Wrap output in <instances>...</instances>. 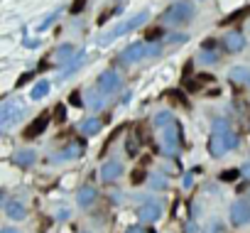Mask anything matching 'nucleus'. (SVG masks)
<instances>
[{"label": "nucleus", "mask_w": 250, "mask_h": 233, "mask_svg": "<svg viewBox=\"0 0 250 233\" xmlns=\"http://www.w3.org/2000/svg\"><path fill=\"white\" fill-rule=\"evenodd\" d=\"M147 20H150V13H147V10H140L138 15H133V18H128V20H123V22L113 25L108 32H103V35L98 37V44H110L113 40H118V37H123V35H128V32L143 27Z\"/></svg>", "instance_id": "nucleus-1"}, {"label": "nucleus", "mask_w": 250, "mask_h": 233, "mask_svg": "<svg viewBox=\"0 0 250 233\" xmlns=\"http://www.w3.org/2000/svg\"><path fill=\"white\" fill-rule=\"evenodd\" d=\"M196 15V8L189 0H177L165 10V22L167 25H187L191 18Z\"/></svg>", "instance_id": "nucleus-2"}, {"label": "nucleus", "mask_w": 250, "mask_h": 233, "mask_svg": "<svg viewBox=\"0 0 250 233\" xmlns=\"http://www.w3.org/2000/svg\"><path fill=\"white\" fill-rule=\"evenodd\" d=\"M20 101L22 98H10V101L3 103V108H0V128H3V130H10L25 115V106Z\"/></svg>", "instance_id": "nucleus-3"}, {"label": "nucleus", "mask_w": 250, "mask_h": 233, "mask_svg": "<svg viewBox=\"0 0 250 233\" xmlns=\"http://www.w3.org/2000/svg\"><path fill=\"white\" fill-rule=\"evenodd\" d=\"M238 148V135L230 130V133H211V140H208V152L213 157H221L226 155L228 150H235Z\"/></svg>", "instance_id": "nucleus-4"}, {"label": "nucleus", "mask_w": 250, "mask_h": 233, "mask_svg": "<svg viewBox=\"0 0 250 233\" xmlns=\"http://www.w3.org/2000/svg\"><path fill=\"white\" fill-rule=\"evenodd\" d=\"M96 88L101 91V93H118L120 88H123V76L115 71V69H105V71H101L98 74V79H96Z\"/></svg>", "instance_id": "nucleus-5"}, {"label": "nucleus", "mask_w": 250, "mask_h": 233, "mask_svg": "<svg viewBox=\"0 0 250 233\" xmlns=\"http://www.w3.org/2000/svg\"><path fill=\"white\" fill-rule=\"evenodd\" d=\"M147 57V42H133V44H128L123 52H120V62L123 64H138L140 59H145Z\"/></svg>", "instance_id": "nucleus-6"}, {"label": "nucleus", "mask_w": 250, "mask_h": 233, "mask_svg": "<svg viewBox=\"0 0 250 233\" xmlns=\"http://www.w3.org/2000/svg\"><path fill=\"white\" fill-rule=\"evenodd\" d=\"M160 148H162L165 155H174V152H177V148H179V126H177V121L162 130V143H160Z\"/></svg>", "instance_id": "nucleus-7"}, {"label": "nucleus", "mask_w": 250, "mask_h": 233, "mask_svg": "<svg viewBox=\"0 0 250 233\" xmlns=\"http://www.w3.org/2000/svg\"><path fill=\"white\" fill-rule=\"evenodd\" d=\"M160 216H162V204L155 201V199H145V201L138 206V218H140L143 223H155Z\"/></svg>", "instance_id": "nucleus-8"}, {"label": "nucleus", "mask_w": 250, "mask_h": 233, "mask_svg": "<svg viewBox=\"0 0 250 233\" xmlns=\"http://www.w3.org/2000/svg\"><path fill=\"white\" fill-rule=\"evenodd\" d=\"M228 218H230L233 226H245V223H250V201H245V199L233 201Z\"/></svg>", "instance_id": "nucleus-9"}, {"label": "nucleus", "mask_w": 250, "mask_h": 233, "mask_svg": "<svg viewBox=\"0 0 250 233\" xmlns=\"http://www.w3.org/2000/svg\"><path fill=\"white\" fill-rule=\"evenodd\" d=\"M83 62H86V49H79L76 52V57L71 59V62H66L62 69H59V74H57V81H64V79H69V76H74L81 66H83Z\"/></svg>", "instance_id": "nucleus-10"}, {"label": "nucleus", "mask_w": 250, "mask_h": 233, "mask_svg": "<svg viewBox=\"0 0 250 233\" xmlns=\"http://www.w3.org/2000/svg\"><path fill=\"white\" fill-rule=\"evenodd\" d=\"M83 148H86V145H83V143H79V140H76V143H69V145H66L64 150H59V152H57L52 160H54V162H69V160H79V157L83 155Z\"/></svg>", "instance_id": "nucleus-11"}, {"label": "nucleus", "mask_w": 250, "mask_h": 233, "mask_svg": "<svg viewBox=\"0 0 250 233\" xmlns=\"http://www.w3.org/2000/svg\"><path fill=\"white\" fill-rule=\"evenodd\" d=\"M3 211H5V216L13 218V221H22V218L27 216V209H25V204H22L20 199H8V201L3 204Z\"/></svg>", "instance_id": "nucleus-12"}, {"label": "nucleus", "mask_w": 250, "mask_h": 233, "mask_svg": "<svg viewBox=\"0 0 250 233\" xmlns=\"http://www.w3.org/2000/svg\"><path fill=\"white\" fill-rule=\"evenodd\" d=\"M120 174H123V165H120L118 160H110V162H105V165L101 167V179H103L105 184L115 182Z\"/></svg>", "instance_id": "nucleus-13"}, {"label": "nucleus", "mask_w": 250, "mask_h": 233, "mask_svg": "<svg viewBox=\"0 0 250 233\" xmlns=\"http://www.w3.org/2000/svg\"><path fill=\"white\" fill-rule=\"evenodd\" d=\"M98 199V189L96 187H91V184H86V187H81L79 189V196H76V201H79V206L81 209H88V206H93V201Z\"/></svg>", "instance_id": "nucleus-14"}, {"label": "nucleus", "mask_w": 250, "mask_h": 233, "mask_svg": "<svg viewBox=\"0 0 250 233\" xmlns=\"http://www.w3.org/2000/svg\"><path fill=\"white\" fill-rule=\"evenodd\" d=\"M13 162H15L18 167H32V165L37 162V152H35V150H30V148L18 150V152L13 155Z\"/></svg>", "instance_id": "nucleus-15"}, {"label": "nucleus", "mask_w": 250, "mask_h": 233, "mask_svg": "<svg viewBox=\"0 0 250 233\" xmlns=\"http://www.w3.org/2000/svg\"><path fill=\"white\" fill-rule=\"evenodd\" d=\"M223 42H226V49L233 52V54L245 49V37H243V32H228Z\"/></svg>", "instance_id": "nucleus-16"}, {"label": "nucleus", "mask_w": 250, "mask_h": 233, "mask_svg": "<svg viewBox=\"0 0 250 233\" xmlns=\"http://www.w3.org/2000/svg\"><path fill=\"white\" fill-rule=\"evenodd\" d=\"M76 47L74 44H62V47H57V52H54V57H57V62H59V66H64L66 62H71L74 57H76Z\"/></svg>", "instance_id": "nucleus-17"}, {"label": "nucleus", "mask_w": 250, "mask_h": 233, "mask_svg": "<svg viewBox=\"0 0 250 233\" xmlns=\"http://www.w3.org/2000/svg\"><path fill=\"white\" fill-rule=\"evenodd\" d=\"M47 126H49V118L47 115H40L37 121H32V126L25 130V138H35V135H42L44 130H47Z\"/></svg>", "instance_id": "nucleus-18"}, {"label": "nucleus", "mask_w": 250, "mask_h": 233, "mask_svg": "<svg viewBox=\"0 0 250 233\" xmlns=\"http://www.w3.org/2000/svg\"><path fill=\"white\" fill-rule=\"evenodd\" d=\"M49 91H52V84H49L47 79H40V81L32 86V91H30V98H32V101H42V98H44Z\"/></svg>", "instance_id": "nucleus-19"}, {"label": "nucleus", "mask_w": 250, "mask_h": 233, "mask_svg": "<svg viewBox=\"0 0 250 233\" xmlns=\"http://www.w3.org/2000/svg\"><path fill=\"white\" fill-rule=\"evenodd\" d=\"M152 123H155L157 130H165L167 126L174 123V115H172V110H157V113H155V118H152Z\"/></svg>", "instance_id": "nucleus-20"}, {"label": "nucleus", "mask_w": 250, "mask_h": 233, "mask_svg": "<svg viewBox=\"0 0 250 233\" xmlns=\"http://www.w3.org/2000/svg\"><path fill=\"white\" fill-rule=\"evenodd\" d=\"M103 96H105V93H101L98 88H91V91L86 93V98H88V101H86V106H88V108H93V110H101V108L105 106Z\"/></svg>", "instance_id": "nucleus-21"}, {"label": "nucleus", "mask_w": 250, "mask_h": 233, "mask_svg": "<svg viewBox=\"0 0 250 233\" xmlns=\"http://www.w3.org/2000/svg\"><path fill=\"white\" fill-rule=\"evenodd\" d=\"M248 79H250V71L245 66H233L228 71V81L230 84H248Z\"/></svg>", "instance_id": "nucleus-22"}, {"label": "nucleus", "mask_w": 250, "mask_h": 233, "mask_svg": "<svg viewBox=\"0 0 250 233\" xmlns=\"http://www.w3.org/2000/svg\"><path fill=\"white\" fill-rule=\"evenodd\" d=\"M199 62H201V64H216V62H218V52H216L211 44H204L201 52H199Z\"/></svg>", "instance_id": "nucleus-23"}, {"label": "nucleus", "mask_w": 250, "mask_h": 233, "mask_svg": "<svg viewBox=\"0 0 250 233\" xmlns=\"http://www.w3.org/2000/svg\"><path fill=\"white\" fill-rule=\"evenodd\" d=\"M79 130H81L83 135H96V133L101 130V121H98V118H86V121H81Z\"/></svg>", "instance_id": "nucleus-24"}, {"label": "nucleus", "mask_w": 250, "mask_h": 233, "mask_svg": "<svg viewBox=\"0 0 250 233\" xmlns=\"http://www.w3.org/2000/svg\"><path fill=\"white\" fill-rule=\"evenodd\" d=\"M57 20H59V10H54V13H49V15H47V18H44V20H42V22L37 25V35H42V32H47V30H49V27H52V25H54Z\"/></svg>", "instance_id": "nucleus-25"}, {"label": "nucleus", "mask_w": 250, "mask_h": 233, "mask_svg": "<svg viewBox=\"0 0 250 233\" xmlns=\"http://www.w3.org/2000/svg\"><path fill=\"white\" fill-rule=\"evenodd\" d=\"M211 130H213V133H221V135H223V133H230V121H226V118H216L213 126H211Z\"/></svg>", "instance_id": "nucleus-26"}, {"label": "nucleus", "mask_w": 250, "mask_h": 233, "mask_svg": "<svg viewBox=\"0 0 250 233\" xmlns=\"http://www.w3.org/2000/svg\"><path fill=\"white\" fill-rule=\"evenodd\" d=\"M167 42H169V44H184V42H189V35L177 32V35H169V37H167Z\"/></svg>", "instance_id": "nucleus-27"}, {"label": "nucleus", "mask_w": 250, "mask_h": 233, "mask_svg": "<svg viewBox=\"0 0 250 233\" xmlns=\"http://www.w3.org/2000/svg\"><path fill=\"white\" fill-rule=\"evenodd\" d=\"M240 177V169H226L221 172V182H235Z\"/></svg>", "instance_id": "nucleus-28"}, {"label": "nucleus", "mask_w": 250, "mask_h": 233, "mask_svg": "<svg viewBox=\"0 0 250 233\" xmlns=\"http://www.w3.org/2000/svg\"><path fill=\"white\" fill-rule=\"evenodd\" d=\"M160 54H162V44H147V57L157 59Z\"/></svg>", "instance_id": "nucleus-29"}, {"label": "nucleus", "mask_w": 250, "mask_h": 233, "mask_svg": "<svg viewBox=\"0 0 250 233\" xmlns=\"http://www.w3.org/2000/svg\"><path fill=\"white\" fill-rule=\"evenodd\" d=\"M150 187H152V189H160V191H162V189H167V182H165V177H152Z\"/></svg>", "instance_id": "nucleus-30"}, {"label": "nucleus", "mask_w": 250, "mask_h": 233, "mask_svg": "<svg viewBox=\"0 0 250 233\" xmlns=\"http://www.w3.org/2000/svg\"><path fill=\"white\" fill-rule=\"evenodd\" d=\"M22 44H25L27 49H37V47L42 44V40H40V37H27V40H25Z\"/></svg>", "instance_id": "nucleus-31"}, {"label": "nucleus", "mask_w": 250, "mask_h": 233, "mask_svg": "<svg viewBox=\"0 0 250 233\" xmlns=\"http://www.w3.org/2000/svg\"><path fill=\"white\" fill-rule=\"evenodd\" d=\"M194 177H196V172H187V174H184V179H182V187H184V189H191Z\"/></svg>", "instance_id": "nucleus-32"}, {"label": "nucleus", "mask_w": 250, "mask_h": 233, "mask_svg": "<svg viewBox=\"0 0 250 233\" xmlns=\"http://www.w3.org/2000/svg\"><path fill=\"white\" fill-rule=\"evenodd\" d=\"M71 106H83V96L76 91V93H71Z\"/></svg>", "instance_id": "nucleus-33"}, {"label": "nucleus", "mask_w": 250, "mask_h": 233, "mask_svg": "<svg viewBox=\"0 0 250 233\" xmlns=\"http://www.w3.org/2000/svg\"><path fill=\"white\" fill-rule=\"evenodd\" d=\"M240 174H243L245 179H250V162H245V165L240 167Z\"/></svg>", "instance_id": "nucleus-34"}, {"label": "nucleus", "mask_w": 250, "mask_h": 233, "mask_svg": "<svg viewBox=\"0 0 250 233\" xmlns=\"http://www.w3.org/2000/svg\"><path fill=\"white\" fill-rule=\"evenodd\" d=\"M125 233H145V228L135 223V226H130V228H128V231H125Z\"/></svg>", "instance_id": "nucleus-35"}, {"label": "nucleus", "mask_w": 250, "mask_h": 233, "mask_svg": "<svg viewBox=\"0 0 250 233\" xmlns=\"http://www.w3.org/2000/svg\"><path fill=\"white\" fill-rule=\"evenodd\" d=\"M57 218H59V221H66V218H69V209H62V211L57 213Z\"/></svg>", "instance_id": "nucleus-36"}, {"label": "nucleus", "mask_w": 250, "mask_h": 233, "mask_svg": "<svg viewBox=\"0 0 250 233\" xmlns=\"http://www.w3.org/2000/svg\"><path fill=\"white\" fill-rule=\"evenodd\" d=\"M187 233H199V226L196 223H187Z\"/></svg>", "instance_id": "nucleus-37"}, {"label": "nucleus", "mask_w": 250, "mask_h": 233, "mask_svg": "<svg viewBox=\"0 0 250 233\" xmlns=\"http://www.w3.org/2000/svg\"><path fill=\"white\" fill-rule=\"evenodd\" d=\"M218 231H221V226H218V223H211V226H208V231H206V233H218Z\"/></svg>", "instance_id": "nucleus-38"}, {"label": "nucleus", "mask_w": 250, "mask_h": 233, "mask_svg": "<svg viewBox=\"0 0 250 233\" xmlns=\"http://www.w3.org/2000/svg\"><path fill=\"white\" fill-rule=\"evenodd\" d=\"M0 233H20V231H18V228H13V226H5V228L0 231Z\"/></svg>", "instance_id": "nucleus-39"}, {"label": "nucleus", "mask_w": 250, "mask_h": 233, "mask_svg": "<svg viewBox=\"0 0 250 233\" xmlns=\"http://www.w3.org/2000/svg\"><path fill=\"white\" fill-rule=\"evenodd\" d=\"M248 88H250V79H248Z\"/></svg>", "instance_id": "nucleus-40"}]
</instances>
